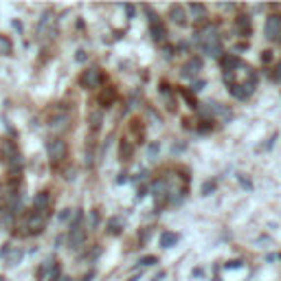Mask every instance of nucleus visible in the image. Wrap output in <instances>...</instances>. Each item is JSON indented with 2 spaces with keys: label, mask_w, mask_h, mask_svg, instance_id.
Segmentation results:
<instances>
[{
  "label": "nucleus",
  "mask_w": 281,
  "mask_h": 281,
  "mask_svg": "<svg viewBox=\"0 0 281 281\" xmlns=\"http://www.w3.org/2000/svg\"><path fill=\"white\" fill-rule=\"evenodd\" d=\"M178 242V235L176 233H169V231H165V233H161V246L163 248H171Z\"/></svg>",
  "instance_id": "2eb2a0df"
},
{
  "label": "nucleus",
  "mask_w": 281,
  "mask_h": 281,
  "mask_svg": "<svg viewBox=\"0 0 281 281\" xmlns=\"http://www.w3.org/2000/svg\"><path fill=\"white\" fill-rule=\"evenodd\" d=\"M163 53H165V57L169 59L171 55H174V46H167V44H165V46H163Z\"/></svg>",
  "instance_id": "a878e982"
},
{
  "label": "nucleus",
  "mask_w": 281,
  "mask_h": 281,
  "mask_svg": "<svg viewBox=\"0 0 281 281\" xmlns=\"http://www.w3.org/2000/svg\"><path fill=\"white\" fill-rule=\"evenodd\" d=\"M57 281H59V279H57Z\"/></svg>",
  "instance_id": "72a5a7b5"
},
{
  "label": "nucleus",
  "mask_w": 281,
  "mask_h": 281,
  "mask_svg": "<svg viewBox=\"0 0 281 281\" xmlns=\"http://www.w3.org/2000/svg\"><path fill=\"white\" fill-rule=\"evenodd\" d=\"M108 233H112V235H119V233H121V222H119V218H112L110 222H108Z\"/></svg>",
  "instance_id": "a211bd4d"
},
{
  "label": "nucleus",
  "mask_w": 281,
  "mask_h": 281,
  "mask_svg": "<svg viewBox=\"0 0 281 281\" xmlns=\"http://www.w3.org/2000/svg\"><path fill=\"white\" fill-rule=\"evenodd\" d=\"M0 198H2V187H0Z\"/></svg>",
  "instance_id": "473e14b6"
},
{
  "label": "nucleus",
  "mask_w": 281,
  "mask_h": 281,
  "mask_svg": "<svg viewBox=\"0 0 281 281\" xmlns=\"http://www.w3.org/2000/svg\"><path fill=\"white\" fill-rule=\"evenodd\" d=\"M187 9H189V13H191V18H194V22H207V7H204V4L191 2Z\"/></svg>",
  "instance_id": "ddd939ff"
},
{
  "label": "nucleus",
  "mask_w": 281,
  "mask_h": 281,
  "mask_svg": "<svg viewBox=\"0 0 281 281\" xmlns=\"http://www.w3.org/2000/svg\"><path fill=\"white\" fill-rule=\"evenodd\" d=\"M235 31L240 37L251 35V16H248V13H240V16L235 18Z\"/></svg>",
  "instance_id": "1a4fd4ad"
},
{
  "label": "nucleus",
  "mask_w": 281,
  "mask_h": 281,
  "mask_svg": "<svg viewBox=\"0 0 281 281\" xmlns=\"http://www.w3.org/2000/svg\"><path fill=\"white\" fill-rule=\"evenodd\" d=\"M44 224H46V215H42V213H31L29 218H27L25 226L29 228L31 235H37V233L44 228Z\"/></svg>",
  "instance_id": "6e6552de"
},
{
  "label": "nucleus",
  "mask_w": 281,
  "mask_h": 281,
  "mask_svg": "<svg viewBox=\"0 0 281 281\" xmlns=\"http://www.w3.org/2000/svg\"><path fill=\"white\" fill-rule=\"evenodd\" d=\"M204 86H207V82H204V79H196V82L191 84V90H194V92H200Z\"/></svg>",
  "instance_id": "412c9836"
},
{
  "label": "nucleus",
  "mask_w": 281,
  "mask_h": 281,
  "mask_svg": "<svg viewBox=\"0 0 281 281\" xmlns=\"http://www.w3.org/2000/svg\"><path fill=\"white\" fill-rule=\"evenodd\" d=\"M156 154H158V143H152L147 147V158L149 161H156Z\"/></svg>",
  "instance_id": "aec40b11"
},
{
  "label": "nucleus",
  "mask_w": 281,
  "mask_h": 281,
  "mask_svg": "<svg viewBox=\"0 0 281 281\" xmlns=\"http://www.w3.org/2000/svg\"><path fill=\"white\" fill-rule=\"evenodd\" d=\"M202 70V57H189L180 68V75L185 79H196Z\"/></svg>",
  "instance_id": "39448f33"
},
{
  "label": "nucleus",
  "mask_w": 281,
  "mask_h": 281,
  "mask_svg": "<svg viewBox=\"0 0 281 281\" xmlns=\"http://www.w3.org/2000/svg\"><path fill=\"white\" fill-rule=\"evenodd\" d=\"M114 99H116V90H114V88H108V90L101 92V104H104L106 108L110 106Z\"/></svg>",
  "instance_id": "f3484780"
},
{
  "label": "nucleus",
  "mask_w": 281,
  "mask_h": 281,
  "mask_svg": "<svg viewBox=\"0 0 281 281\" xmlns=\"http://www.w3.org/2000/svg\"><path fill=\"white\" fill-rule=\"evenodd\" d=\"M101 121H104V114H101V110H95L90 114V130L92 132H97V130L101 128Z\"/></svg>",
  "instance_id": "dca6fc26"
},
{
  "label": "nucleus",
  "mask_w": 281,
  "mask_h": 281,
  "mask_svg": "<svg viewBox=\"0 0 281 281\" xmlns=\"http://www.w3.org/2000/svg\"><path fill=\"white\" fill-rule=\"evenodd\" d=\"M79 84H82L84 88H88V90L99 88L101 84H104V73H101L99 68H86L82 73V77H79Z\"/></svg>",
  "instance_id": "f03ea898"
},
{
  "label": "nucleus",
  "mask_w": 281,
  "mask_h": 281,
  "mask_svg": "<svg viewBox=\"0 0 281 281\" xmlns=\"http://www.w3.org/2000/svg\"><path fill=\"white\" fill-rule=\"evenodd\" d=\"M215 189V182H204V187H202V196H209V191H213Z\"/></svg>",
  "instance_id": "393cba45"
},
{
  "label": "nucleus",
  "mask_w": 281,
  "mask_h": 281,
  "mask_svg": "<svg viewBox=\"0 0 281 281\" xmlns=\"http://www.w3.org/2000/svg\"><path fill=\"white\" fill-rule=\"evenodd\" d=\"M125 11H128V16L132 18V16H134V11H137V9H134L132 4H125Z\"/></svg>",
  "instance_id": "c85d7f7f"
},
{
  "label": "nucleus",
  "mask_w": 281,
  "mask_h": 281,
  "mask_svg": "<svg viewBox=\"0 0 281 281\" xmlns=\"http://www.w3.org/2000/svg\"><path fill=\"white\" fill-rule=\"evenodd\" d=\"M261 62H264V64L273 62V51H264V53H261Z\"/></svg>",
  "instance_id": "4be33fe9"
},
{
  "label": "nucleus",
  "mask_w": 281,
  "mask_h": 281,
  "mask_svg": "<svg viewBox=\"0 0 281 281\" xmlns=\"http://www.w3.org/2000/svg\"><path fill=\"white\" fill-rule=\"evenodd\" d=\"M66 152H68V147H66V140L64 139H51L49 143H46V154H49L53 165H59V163L66 158Z\"/></svg>",
  "instance_id": "f257e3e1"
},
{
  "label": "nucleus",
  "mask_w": 281,
  "mask_h": 281,
  "mask_svg": "<svg viewBox=\"0 0 281 281\" xmlns=\"http://www.w3.org/2000/svg\"><path fill=\"white\" fill-rule=\"evenodd\" d=\"M273 79L277 84H281V62L277 64V66H275V73H273Z\"/></svg>",
  "instance_id": "b1692460"
},
{
  "label": "nucleus",
  "mask_w": 281,
  "mask_h": 281,
  "mask_svg": "<svg viewBox=\"0 0 281 281\" xmlns=\"http://www.w3.org/2000/svg\"><path fill=\"white\" fill-rule=\"evenodd\" d=\"M49 202H51L49 191H40V194L35 196V200H33V213H42V215H46Z\"/></svg>",
  "instance_id": "9b49d317"
},
{
  "label": "nucleus",
  "mask_w": 281,
  "mask_h": 281,
  "mask_svg": "<svg viewBox=\"0 0 281 281\" xmlns=\"http://www.w3.org/2000/svg\"><path fill=\"white\" fill-rule=\"evenodd\" d=\"M75 59H77V62H86V59H88L86 51H77V55H75Z\"/></svg>",
  "instance_id": "bb28decb"
},
{
  "label": "nucleus",
  "mask_w": 281,
  "mask_h": 281,
  "mask_svg": "<svg viewBox=\"0 0 281 281\" xmlns=\"http://www.w3.org/2000/svg\"><path fill=\"white\" fill-rule=\"evenodd\" d=\"M130 132H132V139H130V140H132L134 145H137L139 140H143V125H140L139 119L130 121ZM125 139H128V137H125Z\"/></svg>",
  "instance_id": "4468645a"
},
{
  "label": "nucleus",
  "mask_w": 281,
  "mask_h": 281,
  "mask_svg": "<svg viewBox=\"0 0 281 281\" xmlns=\"http://www.w3.org/2000/svg\"><path fill=\"white\" fill-rule=\"evenodd\" d=\"M70 218V209H64L62 213H59V220H68Z\"/></svg>",
  "instance_id": "cd10ccee"
},
{
  "label": "nucleus",
  "mask_w": 281,
  "mask_h": 281,
  "mask_svg": "<svg viewBox=\"0 0 281 281\" xmlns=\"http://www.w3.org/2000/svg\"><path fill=\"white\" fill-rule=\"evenodd\" d=\"M11 53V42H9V37L0 35V55H9Z\"/></svg>",
  "instance_id": "6ab92c4d"
},
{
  "label": "nucleus",
  "mask_w": 281,
  "mask_h": 281,
  "mask_svg": "<svg viewBox=\"0 0 281 281\" xmlns=\"http://www.w3.org/2000/svg\"><path fill=\"white\" fill-rule=\"evenodd\" d=\"M244 49H248V42H240V44L235 46V51H244Z\"/></svg>",
  "instance_id": "c756f323"
},
{
  "label": "nucleus",
  "mask_w": 281,
  "mask_h": 281,
  "mask_svg": "<svg viewBox=\"0 0 281 281\" xmlns=\"http://www.w3.org/2000/svg\"><path fill=\"white\" fill-rule=\"evenodd\" d=\"M68 123H70L68 112H57V114H53L49 119V128L53 130V132H64V130L68 128Z\"/></svg>",
  "instance_id": "0eeeda50"
},
{
  "label": "nucleus",
  "mask_w": 281,
  "mask_h": 281,
  "mask_svg": "<svg viewBox=\"0 0 281 281\" xmlns=\"http://www.w3.org/2000/svg\"><path fill=\"white\" fill-rule=\"evenodd\" d=\"M145 194H147V189H145V187H139V198H145Z\"/></svg>",
  "instance_id": "7c9ffc66"
},
{
  "label": "nucleus",
  "mask_w": 281,
  "mask_h": 281,
  "mask_svg": "<svg viewBox=\"0 0 281 281\" xmlns=\"http://www.w3.org/2000/svg\"><path fill=\"white\" fill-rule=\"evenodd\" d=\"M119 156L123 163H130L134 158V143L130 139H121L119 143Z\"/></svg>",
  "instance_id": "9d476101"
},
{
  "label": "nucleus",
  "mask_w": 281,
  "mask_h": 281,
  "mask_svg": "<svg viewBox=\"0 0 281 281\" xmlns=\"http://www.w3.org/2000/svg\"><path fill=\"white\" fill-rule=\"evenodd\" d=\"M149 9V13H152V7H147ZM149 31H152V37L158 42V44H165V40H167V29H165V25L161 22V18H156L152 13V18H149Z\"/></svg>",
  "instance_id": "20e7f679"
},
{
  "label": "nucleus",
  "mask_w": 281,
  "mask_h": 281,
  "mask_svg": "<svg viewBox=\"0 0 281 281\" xmlns=\"http://www.w3.org/2000/svg\"><path fill=\"white\" fill-rule=\"evenodd\" d=\"M59 281H73V279H68V277H62V279H59Z\"/></svg>",
  "instance_id": "2f4dec72"
},
{
  "label": "nucleus",
  "mask_w": 281,
  "mask_h": 281,
  "mask_svg": "<svg viewBox=\"0 0 281 281\" xmlns=\"http://www.w3.org/2000/svg\"><path fill=\"white\" fill-rule=\"evenodd\" d=\"M139 264H143V266H154V264H156V257H152V255H149V257H143Z\"/></svg>",
  "instance_id": "5701e85b"
},
{
  "label": "nucleus",
  "mask_w": 281,
  "mask_h": 281,
  "mask_svg": "<svg viewBox=\"0 0 281 281\" xmlns=\"http://www.w3.org/2000/svg\"><path fill=\"white\" fill-rule=\"evenodd\" d=\"M169 18H171V22H176L178 27H187L185 7H180V4H171L169 7Z\"/></svg>",
  "instance_id": "f8f14e48"
},
{
  "label": "nucleus",
  "mask_w": 281,
  "mask_h": 281,
  "mask_svg": "<svg viewBox=\"0 0 281 281\" xmlns=\"http://www.w3.org/2000/svg\"><path fill=\"white\" fill-rule=\"evenodd\" d=\"M37 35L40 37H53L55 35V16L53 11H44L37 22Z\"/></svg>",
  "instance_id": "7ed1b4c3"
},
{
  "label": "nucleus",
  "mask_w": 281,
  "mask_h": 281,
  "mask_svg": "<svg viewBox=\"0 0 281 281\" xmlns=\"http://www.w3.org/2000/svg\"><path fill=\"white\" fill-rule=\"evenodd\" d=\"M84 244H86V231H84V226L70 228L68 231V248L70 251H79Z\"/></svg>",
  "instance_id": "423d86ee"
}]
</instances>
